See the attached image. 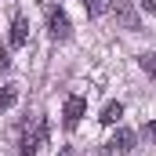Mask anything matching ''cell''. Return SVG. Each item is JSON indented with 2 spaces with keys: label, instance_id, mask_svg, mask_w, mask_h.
Segmentation results:
<instances>
[{
  "label": "cell",
  "instance_id": "cell-1",
  "mask_svg": "<svg viewBox=\"0 0 156 156\" xmlns=\"http://www.w3.org/2000/svg\"><path fill=\"white\" fill-rule=\"evenodd\" d=\"M47 131H51V127H47V120H44V116H37L29 127H26L22 142H18V153H22V156H37L40 149L47 145Z\"/></svg>",
  "mask_w": 156,
  "mask_h": 156
},
{
  "label": "cell",
  "instance_id": "cell-2",
  "mask_svg": "<svg viewBox=\"0 0 156 156\" xmlns=\"http://www.w3.org/2000/svg\"><path fill=\"white\" fill-rule=\"evenodd\" d=\"M47 29L55 40H69V15L62 7H47Z\"/></svg>",
  "mask_w": 156,
  "mask_h": 156
},
{
  "label": "cell",
  "instance_id": "cell-3",
  "mask_svg": "<svg viewBox=\"0 0 156 156\" xmlns=\"http://www.w3.org/2000/svg\"><path fill=\"white\" fill-rule=\"evenodd\" d=\"M83 113H87V102L73 94V98H66V109H62V123H66V127L73 131V127L80 123V116H83Z\"/></svg>",
  "mask_w": 156,
  "mask_h": 156
},
{
  "label": "cell",
  "instance_id": "cell-4",
  "mask_svg": "<svg viewBox=\"0 0 156 156\" xmlns=\"http://www.w3.org/2000/svg\"><path fill=\"white\" fill-rule=\"evenodd\" d=\"M109 153H131L134 149V131H127V127H120L116 134L109 138V145H105Z\"/></svg>",
  "mask_w": 156,
  "mask_h": 156
},
{
  "label": "cell",
  "instance_id": "cell-5",
  "mask_svg": "<svg viewBox=\"0 0 156 156\" xmlns=\"http://www.w3.org/2000/svg\"><path fill=\"white\" fill-rule=\"evenodd\" d=\"M29 44V26H26V18H15L11 22V47H26Z\"/></svg>",
  "mask_w": 156,
  "mask_h": 156
},
{
  "label": "cell",
  "instance_id": "cell-6",
  "mask_svg": "<svg viewBox=\"0 0 156 156\" xmlns=\"http://www.w3.org/2000/svg\"><path fill=\"white\" fill-rule=\"evenodd\" d=\"M113 7H116L123 29H138V18H134V11H131V4H127V0H113Z\"/></svg>",
  "mask_w": 156,
  "mask_h": 156
},
{
  "label": "cell",
  "instance_id": "cell-7",
  "mask_svg": "<svg viewBox=\"0 0 156 156\" xmlns=\"http://www.w3.org/2000/svg\"><path fill=\"white\" fill-rule=\"evenodd\" d=\"M123 116V105H120V102H109V105H105V109H102V123H116V120Z\"/></svg>",
  "mask_w": 156,
  "mask_h": 156
},
{
  "label": "cell",
  "instance_id": "cell-8",
  "mask_svg": "<svg viewBox=\"0 0 156 156\" xmlns=\"http://www.w3.org/2000/svg\"><path fill=\"white\" fill-rule=\"evenodd\" d=\"M15 102H18V87H4L0 91V109H11Z\"/></svg>",
  "mask_w": 156,
  "mask_h": 156
},
{
  "label": "cell",
  "instance_id": "cell-9",
  "mask_svg": "<svg viewBox=\"0 0 156 156\" xmlns=\"http://www.w3.org/2000/svg\"><path fill=\"white\" fill-rule=\"evenodd\" d=\"M138 62H142V69H145V73H149V76L156 80V51H149V55H142Z\"/></svg>",
  "mask_w": 156,
  "mask_h": 156
},
{
  "label": "cell",
  "instance_id": "cell-10",
  "mask_svg": "<svg viewBox=\"0 0 156 156\" xmlns=\"http://www.w3.org/2000/svg\"><path fill=\"white\" fill-rule=\"evenodd\" d=\"M109 4H113V0H91V4H87V15H94V18H98V15H105V7H109Z\"/></svg>",
  "mask_w": 156,
  "mask_h": 156
},
{
  "label": "cell",
  "instance_id": "cell-11",
  "mask_svg": "<svg viewBox=\"0 0 156 156\" xmlns=\"http://www.w3.org/2000/svg\"><path fill=\"white\" fill-rule=\"evenodd\" d=\"M7 66H11V55H7V47H0V73H4Z\"/></svg>",
  "mask_w": 156,
  "mask_h": 156
},
{
  "label": "cell",
  "instance_id": "cell-12",
  "mask_svg": "<svg viewBox=\"0 0 156 156\" xmlns=\"http://www.w3.org/2000/svg\"><path fill=\"white\" fill-rule=\"evenodd\" d=\"M145 138H153V142H156V123H145Z\"/></svg>",
  "mask_w": 156,
  "mask_h": 156
},
{
  "label": "cell",
  "instance_id": "cell-13",
  "mask_svg": "<svg viewBox=\"0 0 156 156\" xmlns=\"http://www.w3.org/2000/svg\"><path fill=\"white\" fill-rule=\"evenodd\" d=\"M138 4H142L145 11H156V0H138Z\"/></svg>",
  "mask_w": 156,
  "mask_h": 156
}]
</instances>
